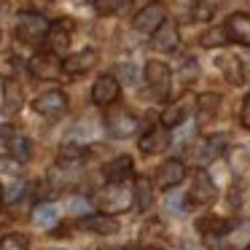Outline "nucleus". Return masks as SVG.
Returning <instances> with one entry per match:
<instances>
[{
	"label": "nucleus",
	"mask_w": 250,
	"mask_h": 250,
	"mask_svg": "<svg viewBox=\"0 0 250 250\" xmlns=\"http://www.w3.org/2000/svg\"><path fill=\"white\" fill-rule=\"evenodd\" d=\"M14 35L17 41L27 46H41L43 38L51 35V24L43 14H35V11H22L17 17V24H14Z\"/></svg>",
	"instance_id": "nucleus-1"
},
{
	"label": "nucleus",
	"mask_w": 250,
	"mask_h": 250,
	"mask_svg": "<svg viewBox=\"0 0 250 250\" xmlns=\"http://www.w3.org/2000/svg\"><path fill=\"white\" fill-rule=\"evenodd\" d=\"M146 81H148V86H151V97L164 100L169 94V86H172L169 65L167 62H159V60H148L146 62Z\"/></svg>",
	"instance_id": "nucleus-2"
},
{
	"label": "nucleus",
	"mask_w": 250,
	"mask_h": 250,
	"mask_svg": "<svg viewBox=\"0 0 250 250\" xmlns=\"http://www.w3.org/2000/svg\"><path fill=\"white\" fill-rule=\"evenodd\" d=\"M132 199H135V191H129L124 183H110L105 191H100V196H97V202H100V207L105 210V215H116V212H124V210H129V205H132Z\"/></svg>",
	"instance_id": "nucleus-3"
},
{
	"label": "nucleus",
	"mask_w": 250,
	"mask_h": 250,
	"mask_svg": "<svg viewBox=\"0 0 250 250\" xmlns=\"http://www.w3.org/2000/svg\"><path fill=\"white\" fill-rule=\"evenodd\" d=\"M167 22V11H164L162 3H148L143 11L135 14V19H132V27L137 30V33H146V35H153L162 24Z\"/></svg>",
	"instance_id": "nucleus-4"
},
{
	"label": "nucleus",
	"mask_w": 250,
	"mask_h": 250,
	"mask_svg": "<svg viewBox=\"0 0 250 250\" xmlns=\"http://www.w3.org/2000/svg\"><path fill=\"white\" fill-rule=\"evenodd\" d=\"M105 129H108L110 137L124 140V137L135 135L137 119L132 113H126V110H121V108H113V110H108V116H105Z\"/></svg>",
	"instance_id": "nucleus-5"
},
{
	"label": "nucleus",
	"mask_w": 250,
	"mask_h": 250,
	"mask_svg": "<svg viewBox=\"0 0 250 250\" xmlns=\"http://www.w3.org/2000/svg\"><path fill=\"white\" fill-rule=\"evenodd\" d=\"M27 67L35 78H43V81H54V78H60L62 70H65V65L60 62L57 54H35Z\"/></svg>",
	"instance_id": "nucleus-6"
},
{
	"label": "nucleus",
	"mask_w": 250,
	"mask_h": 250,
	"mask_svg": "<svg viewBox=\"0 0 250 250\" xmlns=\"http://www.w3.org/2000/svg\"><path fill=\"white\" fill-rule=\"evenodd\" d=\"M215 196H218L215 183L210 180V175L199 169V172L194 175V183H191L188 199L194 202V205H210V202H215Z\"/></svg>",
	"instance_id": "nucleus-7"
},
{
	"label": "nucleus",
	"mask_w": 250,
	"mask_h": 250,
	"mask_svg": "<svg viewBox=\"0 0 250 250\" xmlns=\"http://www.w3.org/2000/svg\"><path fill=\"white\" fill-rule=\"evenodd\" d=\"M119 92H121L119 78L116 76H100L92 86V100H94V105H113L116 100H119Z\"/></svg>",
	"instance_id": "nucleus-8"
},
{
	"label": "nucleus",
	"mask_w": 250,
	"mask_h": 250,
	"mask_svg": "<svg viewBox=\"0 0 250 250\" xmlns=\"http://www.w3.org/2000/svg\"><path fill=\"white\" fill-rule=\"evenodd\" d=\"M183 178H186V164L180 162V159H167V162L156 169V186L159 188H175Z\"/></svg>",
	"instance_id": "nucleus-9"
},
{
	"label": "nucleus",
	"mask_w": 250,
	"mask_h": 250,
	"mask_svg": "<svg viewBox=\"0 0 250 250\" xmlns=\"http://www.w3.org/2000/svg\"><path fill=\"white\" fill-rule=\"evenodd\" d=\"M223 27L229 33V41L239 46H250V14H231Z\"/></svg>",
	"instance_id": "nucleus-10"
},
{
	"label": "nucleus",
	"mask_w": 250,
	"mask_h": 250,
	"mask_svg": "<svg viewBox=\"0 0 250 250\" xmlns=\"http://www.w3.org/2000/svg\"><path fill=\"white\" fill-rule=\"evenodd\" d=\"M180 43V35H178V27L172 22H164L156 33L151 35V46L156 51H175Z\"/></svg>",
	"instance_id": "nucleus-11"
},
{
	"label": "nucleus",
	"mask_w": 250,
	"mask_h": 250,
	"mask_svg": "<svg viewBox=\"0 0 250 250\" xmlns=\"http://www.w3.org/2000/svg\"><path fill=\"white\" fill-rule=\"evenodd\" d=\"M33 108L43 116H57L67 108V97L62 92H46V94H41V97H35Z\"/></svg>",
	"instance_id": "nucleus-12"
},
{
	"label": "nucleus",
	"mask_w": 250,
	"mask_h": 250,
	"mask_svg": "<svg viewBox=\"0 0 250 250\" xmlns=\"http://www.w3.org/2000/svg\"><path fill=\"white\" fill-rule=\"evenodd\" d=\"M132 169H135V162H132V156H116L113 162L105 164V180L108 183H124L126 178L132 175Z\"/></svg>",
	"instance_id": "nucleus-13"
},
{
	"label": "nucleus",
	"mask_w": 250,
	"mask_h": 250,
	"mask_svg": "<svg viewBox=\"0 0 250 250\" xmlns=\"http://www.w3.org/2000/svg\"><path fill=\"white\" fill-rule=\"evenodd\" d=\"M97 60H100V54L94 49H83V51H78V54L67 57V60H65V70L73 73V76H78V73L92 70V67L97 65Z\"/></svg>",
	"instance_id": "nucleus-14"
},
{
	"label": "nucleus",
	"mask_w": 250,
	"mask_h": 250,
	"mask_svg": "<svg viewBox=\"0 0 250 250\" xmlns=\"http://www.w3.org/2000/svg\"><path fill=\"white\" fill-rule=\"evenodd\" d=\"M78 226L89 229V231H94V234H105V237L119 231V221L110 218V215H83L81 221H78Z\"/></svg>",
	"instance_id": "nucleus-15"
},
{
	"label": "nucleus",
	"mask_w": 250,
	"mask_h": 250,
	"mask_svg": "<svg viewBox=\"0 0 250 250\" xmlns=\"http://www.w3.org/2000/svg\"><path fill=\"white\" fill-rule=\"evenodd\" d=\"M191 105H194V97H191V94H183L178 103H172V105H169V108L162 113V124H164V126H178L180 121L188 116V108H191Z\"/></svg>",
	"instance_id": "nucleus-16"
},
{
	"label": "nucleus",
	"mask_w": 250,
	"mask_h": 250,
	"mask_svg": "<svg viewBox=\"0 0 250 250\" xmlns=\"http://www.w3.org/2000/svg\"><path fill=\"white\" fill-rule=\"evenodd\" d=\"M167 146H169V135H167V129H159V126L140 137L143 153H162V151H167Z\"/></svg>",
	"instance_id": "nucleus-17"
},
{
	"label": "nucleus",
	"mask_w": 250,
	"mask_h": 250,
	"mask_svg": "<svg viewBox=\"0 0 250 250\" xmlns=\"http://www.w3.org/2000/svg\"><path fill=\"white\" fill-rule=\"evenodd\" d=\"M22 103H24V92H22V86H19L17 81L3 83V110H6L8 116H14L19 108H22Z\"/></svg>",
	"instance_id": "nucleus-18"
},
{
	"label": "nucleus",
	"mask_w": 250,
	"mask_h": 250,
	"mask_svg": "<svg viewBox=\"0 0 250 250\" xmlns=\"http://www.w3.org/2000/svg\"><path fill=\"white\" fill-rule=\"evenodd\" d=\"M8 143V153H11V159L14 162H19V164H24V162H30L33 159V143H30V137H24V135H14L11 140H6Z\"/></svg>",
	"instance_id": "nucleus-19"
},
{
	"label": "nucleus",
	"mask_w": 250,
	"mask_h": 250,
	"mask_svg": "<svg viewBox=\"0 0 250 250\" xmlns=\"http://www.w3.org/2000/svg\"><path fill=\"white\" fill-rule=\"evenodd\" d=\"M57 218H60V212H57L54 205H49V202H41V205L33 207V223L41 229H49L57 223Z\"/></svg>",
	"instance_id": "nucleus-20"
},
{
	"label": "nucleus",
	"mask_w": 250,
	"mask_h": 250,
	"mask_svg": "<svg viewBox=\"0 0 250 250\" xmlns=\"http://www.w3.org/2000/svg\"><path fill=\"white\" fill-rule=\"evenodd\" d=\"M199 231L205 234L207 239H212V237H223L226 231H231L234 229V223H229V221H221V218H202L199 223Z\"/></svg>",
	"instance_id": "nucleus-21"
},
{
	"label": "nucleus",
	"mask_w": 250,
	"mask_h": 250,
	"mask_svg": "<svg viewBox=\"0 0 250 250\" xmlns=\"http://www.w3.org/2000/svg\"><path fill=\"white\" fill-rule=\"evenodd\" d=\"M223 137L218 135V137H210V140H205V143H199V148H196V162L199 164H207V162H212V159L218 156V153L223 151Z\"/></svg>",
	"instance_id": "nucleus-22"
},
{
	"label": "nucleus",
	"mask_w": 250,
	"mask_h": 250,
	"mask_svg": "<svg viewBox=\"0 0 250 250\" xmlns=\"http://www.w3.org/2000/svg\"><path fill=\"white\" fill-rule=\"evenodd\" d=\"M151 202H153V188H151V180L148 178H137L135 180V205L140 212L151 210Z\"/></svg>",
	"instance_id": "nucleus-23"
},
{
	"label": "nucleus",
	"mask_w": 250,
	"mask_h": 250,
	"mask_svg": "<svg viewBox=\"0 0 250 250\" xmlns=\"http://www.w3.org/2000/svg\"><path fill=\"white\" fill-rule=\"evenodd\" d=\"M140 239H143V245H156V248H164V242H167V239H164V229H162V223H159V221L146 223Z\"/></svg>",
	"instance_id": "nucleus-24"
},
{
	"label": "nucleus",
	"mask_w": 250,
	"mask_h": 250,
	"mask_svg": "<svg viewBox=\"0 0 250 250\" xmlns=\"http://www.w3.org/2000/svg\"><path fill=\"white\" fill-rule=\"evenodd\" d=\"M218 67H221L223 76H226L231 83L242 81V62H239L237 57H221V60H218Z\"/></svg>",
	"instance_id": "nucleus-25"
},
{
	"label": "nucleus",
	"mask_w": 250,
	"mask_h": 250,
	"mask_svg": "<svg viewBox=\"0 0 250 250\" xmlns=\"http://www.w3.org/2000/svg\"><path fill=\"white\" fill-rule=\"evenodd\" d=\"M199 43H202V46H207V49H215V46H226V43H229V33H226V27H210L207 33H202Z\"/></svg>",
	"instance_id": "nucleus-26"
},
{
	"label": "nucleus",
	"mask_w": 250,
	"mask_h": 250,
	"mask_svg": "<svg viewBox=\"0 0 250 250\" xmlns=\"http://www.w3.org/2000/svg\"><path fill=\"white\" fill-rule=\"evenodd\" d=\"M129 3L132 0H94V8H97L100 14H119V11H124Z\"/></svg>",
	"instance_id": "nucleus-27"
},
{
	"label": "nucleus",
	"mask_w": 250,
	"mask_h": 250,
	"mask_svg": "<svg viewBox=\"0 0 250 250\" xmlns=\"http://www.w3.org/2000/svg\"><path fill=\"white\" fill-rule=\"evenodd\" d=\"M27 242L30 239L24 234H6L0 239V250H27Z\"/></svg>",
	"instance_id": "nucleus-28"
},
{
	"label": "nucleus",
	"mask_w": 250,
	"mask_h": 250,
	"mask_svg": "<svg viewBox=\"0 0 250 250\" xmlns=\"http://www.w3.org/2000/svg\"><path fill=\"white\" fill-rule=\"evenodd\" d=\"M51 46H54V51H67V46H70V33H62V24H57V27H51Z\"/></svg>",
	"instance_id": "nucleus-29"
},
{
	"label": "nucleus",
	"mask_w": 250,
	"mask_h": 250,
	"mask_svg": "<svg viewBox=\"0 0 250 250\" xmlns=\"http://www.w3.org/2000/svg\"><path fill=\"white\" fill-rule=\"evenodd\" d=\"M218 103H221L218 94H199V100H196L202 116H212V113H215V108H218Z\"/></svg>",
	"instance_id": "nucleus-30"
},
{
	"label": "nucleus",
	"mask_w": 250,
	"mask_h": 250,
	"mask_svg": "<svg viewBox=\"0 0 250 250\" xmlns=\"http://www.w3.org/2000/svg\"><path fill=\"white\" fill-rule=\"evenodd\" d=\"M116 73H119V78H121V81H126V83H135L137 81V67L135 65H126V62H124V65L116 67Z\"/></svg>",
	"instance_id": "nucleus-31"
},
{
	"label": "nucleus",
	"mask_w": 250,
	"mask_h": 250,
	"mask_svg": "<svg viewBox=\"0 0 250 250\" xmlns=\"http://www.w3.org/2000/svg\"><path fill=\"white\" fill-rule=\"evenodd\" d=\"M60 156H62V159H67V162H76V159H81V156H83V148H78V146H73V143H67V146H62Z\"/></svg>",
	"instance_id": "nucleus-32"
},
{
	"label": "nucleus",
	"mask_w": 250,
	"mask_h": 250,
	"mask_svg": "<svg viewBox=\"0 0 250 250\" xmlns=\"http://www.w3.org/2000/svg\"><path fill=\"white\" fill-rule=\"evenodd\" d=\"M164 207H167V212H180L183 210V202H180L178 194H169L167 202H164Z\"/></svg>",
	"instance_id": "nucleus-33"
},
{
	"label": "nucleus",
	"mask_w": 250,
	"mask_h": 250,
	"mask_svg": "<svg viewBox=\"0 0 250 250\" xmlns=\"http://www.w3.org/2000/svg\"><path fill=\"white\" fill-rule=\"evenodd\" d=\"M231 239H234V242H239V239H250V221H245L239 229H234Z\"/></svg>",
	"instance_id": "nucleus-34"
},
{
	"label": "nucleus",
	"mask_w": 250,
	"mask_h": 250,
	"mask_svg": "<svg viewBox=\"0 0 250 250\" xmlns=\"http://www.w3.org/2000/svg\"><path fill=\"white\" fill-rule=\"evenodd\" d=\"M22 194H24V183H19V180H17V183H14L11 188H8V194H6V202H17Z\"/></svg>",
	"instance_id": "nucleus-35"
},
{
	"label": "nucleus",
	"mask_w": 250,
	"mask_h": 250,
	"mask_svg": "<svg viewBox=\"0 0 250 250\" xmlns=\"http://www.w3.org/2000/svg\"><path fill=\"white\" fill-rule=\"evenodd\" d=\"M239 119H242V126L250 129V92H248V97H245V103H242V113H239Z\"/></svg>",
	"instance_id": "nucleus-36"
},
{
	"label": "nucleus",
	"mask_w": 250,
	"mask_h": 250,
	"mask_svg": "<svg viewBox=\"0 0 250 250\" xmlns=\"http://www.w3.org/2000/svg\"><path fill=\"white\" fill-rule=\"evenodd\" d=\"M86 202H83V199H76V202H73V210H76V212H83V210H86Z\"/></svg>",
	"instance_id": "nucleus-37"
},
{
	"label": "nucleus",
	"mask_w": 250,
	"mask_h": 250,
	"mask_svg": "<svg viewBox=\"0 0 250 250\" xmlns=\"http://www.w3.org/2000/svg\"><path fill=\"white\" fill-rule=\"evenodd\" d=\"M3 202H6V196H3V188H0V205H3Z\"/></svg>",
	"instance_id": "nucleus-38"
},
{
	"label": "nucleus",
	"mask_w": 250,
	"mask_h": 250,
	"mask_svg": "<svg viewBox=\"0 0 250 250\" xmlns=\"http://www.w3.org/2000/svg\"><path fill=\"white\" fill-rule=\"evenodd\" d=\"M180 250H196V248H191V245H183V248H180Z\"/></svg>",
	"instance_id": "nucleus-39"
},
{
	"label": "nucleus",
	"mask_w": 250,
	"mask_h": 250,
	"mask_svg": "<svg viewBox=\"0 0 250 250\" xmlns=\"http://www.w3.org/2000/svg\"><path fill=\"white\" fill-rule=\"evenodd\" d=\"M0 97H3V81H0Z\"/></svg>",
	"instance_id": "nucleus-40"
},
{
	"label": "nucleus",
	"mask_w": 250,
	"mask_h": 250,
	"mask_svg": "<svg viewBox=\"0 0 250 250\" xmlns=\"http://www.w3.org/2000/svg\"><path fill=\"white\" fill-rule=\"evenodd\" d=\"M245 250H250V245H248V248H245Z\"/></svg>",
	"instance_id": "nucleus-41"
},
{
	"label": "nucleus",
	"mask_w": 250,
	"mask_h": 250,
	"mask_svg": "<svg viewBox=\"0 0 250 250\" xmlns=\"http://www.w3.org/2000/svg\"><path fill=\"white\" fill-rule=\"evenodd\" d=\"M49 250H57V248H49Z\"/></svg>",
	"instance_id": "nucleus-42"
}]
</instances>
